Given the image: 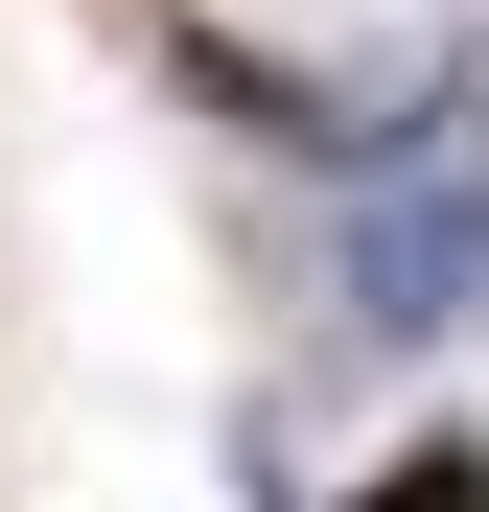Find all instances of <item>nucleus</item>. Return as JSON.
Wrapping results in <instances>:
<instances>
[{
	"label": "nucleus",
	"instance_id": "nucleus-2",
	"mask_svg": "<svg viewBox=\"0 0 489 512\" xmlns=\"http://www.w3.org/2000/svg\"><path fill=\"white\" fill-rule=\"evenodd\" d=\"M373 512H489V443H466V419H420V443L373 466Z\"/></svg>",
	"mask_w": 489,
	"mask_h": 512
},
{
	"label": "nucleus",
	"instance_id": "nucleus-1",
	"mask_svg": "<svg viewBox=\"0 0 489 512\" xmlns=\"http://www.w3.org/2000/svg\"><path fill=\"white\" fill-rule=\"evenodd\" d=\"M350 326L373 350H443V326H489V163H396V187H350Z\"/></svg>",
	"mask_w": 489,
	"mask_h": 512
}]
</instances>
